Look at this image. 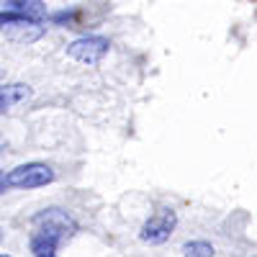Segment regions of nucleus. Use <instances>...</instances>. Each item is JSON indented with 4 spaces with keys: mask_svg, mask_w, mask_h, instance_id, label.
I'll list each match as a JSON object with an SVG mask.
<instances>
[{
    "mask_svg": "<svg viewBox=\"0 0 257 257\" xmlns=\"http://www.w3.org/2000/svg\"><path fill=\"white\" fill-rule=\"evenodd\" d=\"M31 221H34V229H41V231L52 234L59 244L72 239L77 234V221L64 208H44V211H39Z\"/></svg>",
    "mask_w": 257,
    "mask_h": 257,
    "instance_id": "f257e3e1",
    "label": "nucleus"
},
{
    "mask_svg": "<svg viewBox=\"0 0 257 257\" xmlns=\"http://www.w3.org/2000/svg\"><path fill=\"white\" fill-rule=\"evenodd\" d=\"M8 188H21V190H31V188H44L54 180V170L44 162H26L13 167L8 175H3Z\"/></svg>",
    "mask_w": 257,
    "mask_h": 257,
    "instance_id": "f03ea898",
    "label": "nucleus"
},
{
    "mask_svg": "<svg viewBox=\"0 0 257 257\" xmlns=\"http://www.w3.org/2000/svg\"><path fill=\"white\" fill-rule=\"evenodd\" d=\"M178 226V213L173 208H157L152 216H149L144 224H142V231H139V239L147 242V244H165L173 231Z\"/></svg>",
    "mask_w": 257,
    "mask_h": 257,
    "instance_id": "7ed1b4c3",
    "label": "nucleus"
},
{
    "mask_svg": "<svg viewBox=\"0 0 257 257\" xmlns=\"http://www.w3.org/2000/svg\"><path fill=\"white\" fill-rule=\"evenodd\" d=\"M111 49V41L105 36H80L67 44V54L82 64H98Z\"/></svg>",
    "mask_w": 257,
    "mask_h": 257,
    "instance_id": "20e7f679",
    "label": "nucleus"
},
{
    "mask_svg": "<svg viewBox=\"0 0 257 257\" xmlns=\"http://www.w3.org/2000/svg\"><path fill=\"white\" fill-rule=\"evenodd\" d=\"M6 11L16 13L18 18L29 21V24H39V21L47 18V6H41L39 0H8Z\"/></svg>",
    "mask_w": 257,
    "mask_h": 257,
    "instance_id": "39448f33",
    "label": "nucleus"
},
{
    "mask_svg": "<svg viewBox=\"0 0 257 257\" xmlns=\"http://www.w3.org/2000/svg\"><path fill=\"white\" fill-rule=\"evenodd\" d=\"M26 98H31V88L24 82H11V85H0V113L13 108V105L24 103Z\"/></svg>",
    "mask_w": 257,
    "mask_h": 257,
    "instance_id": "423d86ee",
    "label": "nucleus"
},
{
    "mask_svg": "<svg viewBox=\"0 0 257 257\" xmlns=\"http://www.w3.org/2000/svg\"><path fill=\"white\" fill-rule=\"evenodd\" d=\"M29 247H31L34 257H57V252H59V242L52 237V234L41 231V229H34L31 239H29Z\"/></svg>",
    "mask_w": 257,
    "mask_h": 257,
    "instance_id": "0eeeda50",
    "label": "nucleus"
},
{
    "mask_svg": "<svg viewBox=\"0 0 257 257\" xmlns=\"http://www.w3.org/2000/svg\"><path fill=\"white\" fill-rule=\"evenodd\" d=\"M11 39L18 41V44H31V41L41 39L44 36V29L36 26V24H29V21H24V24H18V26H11Z\"/></svg>",
    "mask_w": 257,
    "mask_h": 257,
    "instance_id": "6e6552de",
    "label": "nucleus"
},
{
    "mask_svg": "<svg viewBox=\"0 0 257 257\" xmlns=\"http://www.w3.org/2000/svg\"><path fill=\"white\" fill-rule=\"evenodd\" d=\"M183 254L185 257H213V244L206 242V239H193V242H185L183 244Z\"/></svg>",
    "mask_w": 257,
    "mask_h": 257,
    "instance_id": "1a4fd4ad",
    "label": "nucleus"
},
{
    "mask_svg": "<svg viewBox=\"0 0 257 257\" xmlns=\"http://www.w3.org/2000/svg\"><path fill=\"white\" fill-rule=\"evenodd\" d=\"M18 24H24V18H18L16 13H8V11H0V29H11V26H18Z\"/></svg>",
    "mask_w": 257,
    "mask_h": 257,
    "instance_id": "9d476101",
    "label": "nucleus"
},
{
    "mask_svg": "<svg viewBox=\"0 0 257 257\" xmlns=\"http://www.w3.org/2000/svg\"><path fill=\"white\" fill-rule=\"evenodd\" d=\"M6 188V180H3V173H0V190H3Z\"/></svg>",
    "mask_w": 257,
    "mask_h": 257,
    "instance_id": "9b49d317",
    "label": "nucleus"
},
{
    "mask_svg": "<svg viewBox=\"0 0 257 257\" xmlns=\"http://www.w3.org/2000/svg\"><path fill=\"white\" fill-rule=\"evenodd\" d=\"M0 257H8V254H0Z\"/></svg>",
    "mask_w": 257,
    "mask_h": 257,
    "instance_id": "f8f14e48",
    "label": "nucleus"
}]
</instances>
